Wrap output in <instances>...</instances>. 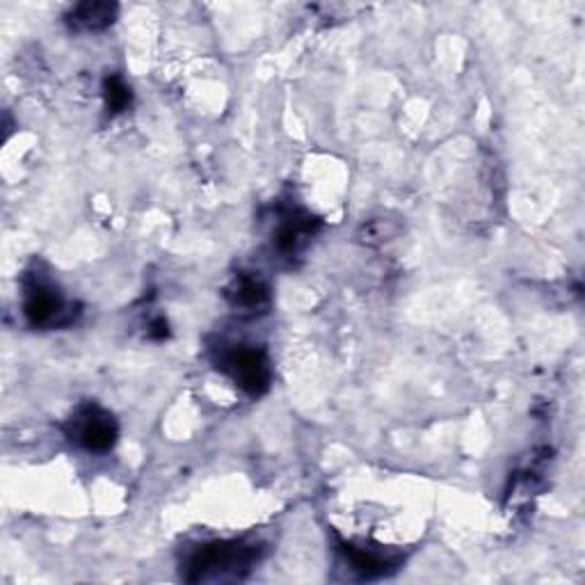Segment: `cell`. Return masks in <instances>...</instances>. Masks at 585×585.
Returning <instances> with one entry per match:
<instances>
[{
  "mask_svg": "<svg viewBox=\"0 0 585 585\" xmlns=\"http://www.w3.org/2000/svg\"><path fill=\"white\" fill-rule=\"evenodd\" d=\"M259 544L245 539L204 542L190 549L181 563V574L190 583L241 581L261 558Z\"/></svg>",
  "mask_w": 585,
  "mask_h": 585,
  "instance_id": "cell-1",
  "label": "cell"
},
{
  "mask_svg": "<svg viewBox=\"0 0 585 585\" xmlns=\"http://www.w3.org/2000/svg\"><path fill=\"white\" fill-rule=\"evenodd\" d=\"M213 364L218 371H222L231 382L236 384L241 392H245L250 399L263 396L270 382H272V369L265 350L252 343H218L213 347Z\"/></svg>",
  "mask_w": 585,
  "mask_h": 585,
  "instance_id": "cell-2",
  "label": "cell"
},
{
  "mask_svg": "<svg viewBox=\"0 0 585 585\" xmlns=\"http://www.w3.org/2000/svg\"><path fill=\"white\" fill-rule=\"evenodd\" d=\"M71 304L42 272H28L23 280V316L32 327L53 330L73 321Z\"/></svg>",
  "mask_w": 585,
  "mask_h": 585,
  "instance_id": "cell-3",
  "label": "cell"
},
{
  "mask_svg": "<svg viewBox=\"0 0 585 585\" xmlns=\"http://www.w3.org/2000/svg\"><path fill=\"white\" fill-rule=\"evenodd\" d=\"M67 435L88 453H108L120 437V427L110 412L88 403L67 421Z\"/></svg>",
  "mask_w": 585,
  "mask_h": 585,
  "instance_id": "cell-4",
  "label": "cell"
},
{
  "mask_svg": "<svg viewBox=\"0 0 585 585\" xmlns=\"http://www.w3.org/2000/svg\"><path fill=\"white\" fill-rule=\"evenodd\" d=\"M339 554L343 556L345 569L353 574L355 578H360V581L382 578L386 574L396 572L399 565H401V556L380 554L375 549L357 547V544H347V542L339 544Z\"/></svg>",
  "mask_w": 585,
  "mask_h": 585,
  "instance_id": "cell-5",
  "label": "cell"
},
{
  "mask_svg": "<svg viewBox=\"0 0 585 585\" xmlns=\"http://www.w3.org/2000/svg\"><path fill=\"white\" fill-rule=\"evenodd\" d=\"M319 226L321 222L314 215H309L300 209H289L282 213L280 224L275 233H272V245L284 256L297 254L319 231Z\"/></svg>",
  "mask_w": 585,
  "mask_h": 585,
  "instance_id": "cell-6",
  "label": "cell"
},
{
  "mask_svg": "<svg viewBox=\"0 0 585 585\" xmlns=\"http://www.w3.org/2000/svg\"><path fill=\"white\" fill-rule=\"evenodd\" d=\"M117 17L114 3H81L67 14V23L75 32H99L112 26Z\"/></svg>",
  "mask_w": 585,
  "mask_h": 585,
  "instance_id": "cell-7",
  "label": "cell"
},
{
  "mask_svg": "<svg viewBox=\"0 0 585 585\" xmlns=\"http://www.w3.org/2000/svg\"><path fill=\"white\" fill-rule=\"evenodd\" d=\"M226 295H229L233 306L254 311V314L261 309H268V304H270L268 286L259 278H252V275H239Z\"/></svg>",
  "mask_w": 585,
  "mask_h": 585,
  "instance_id": "cell-8",
  "label": "cell"
},
{
  "mask_svg": "<svg viewBox=\"0 0 585 585\" xmlns=\"http://www.w3.org/2000/svg\"><path fill=\"white\" fill-rule=\"evenodd\" d=\"M103 99H105L108 112L120 114V112H124L131 105L133 92L124 83L122 75H108L105 81H103Z\"/></svg>",
  "mask_w": 585,
  "mask_h": 585,
  "instance_id": "cell-9",
  "label": "cell"
}]
</instances>
